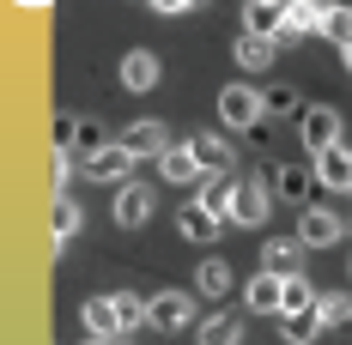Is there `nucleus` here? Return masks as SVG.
Returning a JSON list of instances; mask_svg holds the SVG:
<instances>
[{
    "label": "nucleus",
    "mask_w": 352,
    "mask_h": 345,
    "mask_svg": "<svg viewBox=\"0 0 352 345\" xmlns=\"http://www.w3.org/2000/svg\"><path fill=\"white\" fill-rule=\"evenodd\" d=\"M158 176H170V182H195V176H207L195 164V145H170V152H158Z\"/></svg>",
    "instance_id": "nucleus-23"
},
{
    "label": "nucleus",
    "mask_w": 352,
    "mask_h": 345,
    "mask_svg": "<svg viewBox=\"0 0 352 345\" xmlns=\"http://www.w3.org/2000/svg\"><path fill=\"white\" fill-rule=\"evenodd\" d=\"M231 267H225V261H201V267H195V291H201V297H212V303H225V291H231Z\"/></svg>",
    "instance_id": "nucleus-22"
},
{
    "label": "nucleus",
    "mask_w": 352,
    "mask_h": 345,
    "mask_svg": "<svg viewBox=\"0 0 352 345\" xmlns=\"http://www.w3.org/2000/svg\"><path fill=\"white\" fill-rule=\"evenodd\" d=\"M219 121H225V128H261V121H267L261 91H255V85H225V91H219Z\"/></svg>",
    "instance_id": "nucleus-2"
},
{
    "label": "nucleus",
    "mask_w": 352,
    "mask_h": 345,
    "mask_svg": "<svg viewBox=\"0 0 352 345\" xmlns=\"http://www.w3.org/2000/svg\"><path fill=\"white\" fill-rule=\"evenodd\" d=\"M146 218H152V188L122 182V188H116V224H122V230H140Z\"/></svg>",
    "instance_id": "nucleus-7"
},
{
    "label": "nucleus",
    "mask_w": 352,
    "mask_h": 345,
    "mask_svg": "<svg viewBox=\"0 0 352 345\" xmlns=\"http://www.w3.org/2000/svg\"><path fill=\"white\" fill-rule=\"evenodd\" d=\"M195 206H207L219 224H231V206H237V176H207L201 182V200Z\"/></svg>",
    "instance_id": "nucleus-13"
},
{
    "label": "nucleus",
    "mask_w": 352,
    "mask_h": 345,
    "mask_svg": "<svg viewBox=\"0 0 352 345\" xmlns=\"http://www.w3.org/2000/svg\"><path fill=\"white\" fill-rule=\"evenodd\" d=\"M188 321H195V297H188V291H158V297H146V327L182 333Z\"/></svg>",
    "instance_id": "nucleus-3"
},
{
    "label": "nucleus",
    "mask_w": 352,
    "mask_h": 345,
    "mask_svg": "<svg viewBox=\"0 0 352 345\" xmlns=\"http://www.w3.org/2000/svg\"><path fill=\"white\" fill-rule=\"evenodd\" d=\"M280 333H285V345H310L322 333V321H316V309L310 315H280Z\"/></svg>",
    "instance_id": "nucleus-29"
},
{
    "label": "nucleus",
    "mask_w": 352,
    "mask_h": 345,
    "mask_svg": "<svg viewBox=\"0 0 352 345\" xmlns=\"http://www.w3.org/2000/svg\"><path fill=\"white\" fill-rule=\"evenodd\" d=\"M316 321H322V333H328V327H346V321H352V291H328V297H316Z\"/></svg>",
    "instance_id": "nucleus-26"
},
{
    "label": "nucleus",
    "mask_w": 352,
    "mask_h": 345,
    "mask_svg": "<svg viewBox=\"0 0 352 345\" xmlns=\"http://www.w3.org/2000/svg\"><path fill=\"white\" fill-rule=\"evenodd\" d=\"M298 134H304V152H310V158H322L328 145H340V109H334V104L298 109Z\"/></svg>",
    "instance_id": "nucleus-1"
},
{
    "label": "nucleus",
    "mask_w": 352,
    "mask_h": 345,
    "mask_svg": "<svg viewBox=\"0 0 352 345\" xmlns=\"http://www.w3.org/2000/svg\"><path fill=\"white\" fill-rule=\"evenodd\" d=\"M243 31L274 36V43H280V31H285V6H280V0H249V6H243Z\"/></svg>",
    "instance_id": "nucleus-15"
},
{
    "label": "nucleus",
    "mask_w": 352,
    "mask_h": 345,
    "mask_svg": "<svg viewBox=\"0 0 352 345\" xmlns=\"http://www.w3.org/2000/svg\"><path fill=\"white\" fill-rule=\"evenodd\" d=\"M310 309H316V291H310V278L292 273V278H285V297H280V315H310Z\"/></svg>",
    "instance_id": "nucleus-27"
},
{
    "label": "nucleus",
    "mask_w": 352,
    "mask_h": 345,
    "mask_svg": "<svg viewBox=\"0 0 352 345\" xmlns=\"http://www.w3.org/2000/svg\"><path fill=\"white\" fill-rule=\"evenodd\" d=\"M85 345H116V340H98V333H91V340H85Z\"/></svg>",
    "instance_id": "nucleus-35"
},
{
    "label": "nucleus",
    "mask_w": 352,
    "mask_h": 345,
    "mask_svg": "<svg viewBox=\"0 0 352 345\" xmlns=\"http://www.w3.org/2000/svg\"><path fill=\"white\" fill-rule=\"evenodd\" d=\"M243 297H249V309H255V315H280L285 278H280V273H255V278H249V291H243Z\"/></svg>",
    "instance_id": "nucleus-19"
},
{
    "label": "nucleus",
    "mask_w": 352,
    "mask_h": 345,
    "mask_svg": "<svg viewBox=\"0 0 352 345\" xmlns=\"http://www.w3.org/2000/svg\"><path fill=\"white\" fill-rule=\"evenodd\" d=\"M188 145H195V164H201L207 176H225L231 164H237V152H231L225 134H201V139H188Z\"/></svg>",
    "instance_id": "nucleus-14"
},
{
    "label": "nucleus",
    "mask_w": 352,
    "mask_h": 345,
    "mask_svg": "<svg viewBox=\"0 0 352 345\" xmlns=\"http://www.w3.org/2000/svg\"><path fill=\"white\" fill-rule=\"evenodd\" d=\"M261 273H280V278H292V273H304V242H298V237H280V242H261Z\"/></svg>",
    "instance_id": "nucleus-10"
},
{
    "label": "nucleus",
    "mask_w": 352,
    "mask_h": 345,
    "mask_svg": "<svg viewBox=\"0 0 352 345\" xmlns=\"http://www.w3.org/2000/svg\"><path fill=\"white\" fill-rule=\"evenodd\" d=\"M316 182L334 188V194H352V152L346 145H328V152L316 158Z\"/></svg>",
    "instance_id": "nucleus-12"
},
{
    "label": "nucleus",
    "mask_w": 352,
    "mask_h": 345,
    "mask_svg": "<svg viewBox=\"0 0 352 345\" xmlns=\"http://www.w3.org/2000/svg\"><path fill=\"white\" fill-rule=\"evenodd\" d=\"M195 6H201V0H152V12H164V19H170V12H195Z\"/></svg>",
    "instance_id": "nucleus-33"
},
{
    "label": "nucleus",
    "mask_w": 352,
    "mask_h": 345,
    "mask_svg": "<svg viewBox=\"0 0 352 345\" xmlns=\"http://www.w3.org/2000/svg\"><path fill=\"white\" fill-rule=\"evenodd\" d=\"M274 55H280L274 36H255V31L237 36V67H243V73H267V67H274Z\"/></svg>",
    "instance_id": "nucleus-16"
},
{
    "label": "nucleus",
    "mask_w": 352,
    "mask_h": 345,
    "mask_svg": "<svg viewBox=\"0 0 352 345\" xmlns=\"http://www.w3.org/2000/svg\"><path fill=\"white\" fill-rule=\"evenodd\" d=\"M176 230H182L188 242H212L219 230H225V224H219L207 206H182V212H176Z\"/></svg>",
    "instance_id": "nucleus-21"
},
{
    "label": "nucleus",
    "mask_w": 352,
    "mask_h": 345,
    "mask_svg": "<svg viewBox=\"0 0 352 345\" xmlns=\"http://www.w3.org/2000/svg\"><path fill=\"white\" fill-rule=\"evenodd\" d=\"M267 200H274V182H237V206H231V224H267Z\"/></svg>",
    "instance_id": "nucleus-6"
},
{
    "label": "nucleus",
    "mask_w": 352,
    "mask_h": 345,
    "mask_svg": "<svg viewBox=\"0 0 352 345\" xmlns=\"http://www.w3.org/2000/svg\"><path fill=\"white\" fill-rule=\"evenodd\" d=\"M322 12H328L322 0H292V6H285V31H280V49H285V43H304L310 31H322Z\"/></svg>",
    "instance_id": "nucleus-11"
},
{
    "label": "nucleus",
    "mask_w": 352,
    "mask_h": 345,
    "mask_svg": "<svg viewBox=\"0 0 352 345\" xmlns=\"http://www.w3.org/2000/svg\"><path fill=\"white\" fill-rule=\"evenodd\" d=\"M73 139V152L79 158H91V152H104L109 139H104V121H67V134H61V145Z\"/></svg>",
    "instance_id": "nucleus-24"
},
{
    "label": "nucleus",
    "mask_w": 352,
    "mask_h": 345,
    "mask_svg": "<svg viewBox=\"0 0 352 345\" xmlns=\"http://www.w3.org/2000/svg\"><path fill=\"white\" fill-rule=\"evenodd\" d=\"M85 327H91L98 340H128V327H122V315H116V297H91V303H85Z\"/></svg>",
    "instance_id": "nucleus-18"
},
{
    "label": "nucleus",
    "mask_w": 352,
    "mask_h": 345,
    "mask_svg": "<svg viewBox=\"0 0 352 345\" xmlns=\"http://www.w3.org/2000/svg\"><path fill=\"white\" fill-rule=\"evenodd\" d=\"M116 315H122V327H128V333H134V327H146V297L122 291V297H116Z\"/></svg>",
    "instance_id": "nucleus-30"
},
{
    "label": "nucleus",
    "mask_w": 352,
    "mask_h": 345,
    "mask_svg": "<svg viewBox=\"0 0 352 345\" xmlns=\"http://www.w3.org/2000/svg\"><path fill=\"white\" fill-rule=\"evenodd\" d=\"M67 170H73V164H67V145H55V194H67Z\"/></svg>",
    "instance_id": "nucleus-32"
},
{
    "label": "nucleus",
    "mask_w": 352,
    "mask_h": 345,
    "mask_svg": "<svg viewBox=\"0 0 352 345\" xmlns=\"http://www.w3.org/2000/svg\"><path fill=\"white\" fill-rule=\"evenodd\" d=\"M201 345H243V321L231 309H212L207 321H201V333H195Z\"/></svg>",
    "instance_id": "nucleus-20"
},
{
    "label": "nucleus",
    "mask_w": 352,
    "mask_h": 345,
    "mask_svg": "<svg viewBox=\"0 0 352 345\" xmlns=\"http://www.w3.org/2000/svg\"><path fill=\"white\" fill-rule=\"evenodd\" d=\"M316 36H328V43H340V49H346V43H352V0H334V6L322 12V31H316Z\"/></svg>",
    "instance_id": "nucleus-25"
},
{
    "label": "nucleus",
    "mask_w": 352,
    "mask_h": 345,
    "mask_svg": "<svg viewBox=\"0 0 352 345\" xmlns=\"http://www.w3.org/2000/svg\"><path fill=\"white\" fill-rule=\"evenodd\" d=\"M274 176V194L280 200H298V206H310V188H316V170L310 164H274V170H261V182Z\"/></svg>",
    "instance_id": "nucleus-5"
},
{
    "label": "nucleus",
    "mask_w": 352,
    "mask_h": 345,
    "mask_svg": "<svg viewBox=\"0 0 352 345\" xmlns=\"http://www.w3.org/2000/svg\"><path fill=\"white\" fill-rule=\"evenodd\" d=\"M340 61H346V73H352V43H346V49H340Z\"/></svg>",
    "instance_id": "nucleus-34"
},
{
    "label": "nucleus",
    "mask_w": 352,
    "mask_h": 345,
    "mask_svg": "<svg viewBox=\"0 0 352 345\" xmlns=\"http://www.w3.org/2000/svg\"><path fill=\"white\" fill-rule=\"evenodd\" d=\"M261 104H267V115H292L298 109V91L292 85H274V91H261Z\"/></svg>",
    "instance_id": "nucleus-31"
},
{
    "label": "nucleus",
    "mask_w": 352,
    "mask_h": 345,
    "mask_svg": "<svg viewBox=\"0 0 352 345\" xmlns=\"http://www.w3.org/2000/svg\"><path fill=\"white\" fill-rule=\"evenodd\" d=\"M346 237V218L328 206H304V218H298V242L304 248H334V242Z\"/></svg>",
    "instance_id": "nucleus-4"
},
{
    "label": "nucleus",
    "mask_w": 352,
    "mask_h": 345,
    "mask_svg": "<svg viewBox=\"0 0 352 345\" xmlns=\"http://www.w3.org/2000/svg\"><path fill=\"white\" fill-rule=\"evenodd\" d=\"M280 6H292V0H280Z\"/></svg>",
    "instance_id": "nucleus-36"
},
{
    "label": "nucleus",
    "mask_w": 352,
    "mask_h": 345,
    "mask_svg": "<svg viewBox=\"0 0 352 345\" xmlns=\"http://www.w3.org/2000/svg\"><path fill=\"white\" fill-rule=\"evenodd\" d=\"M122 85H128V91H152V85H158V55H152V49H128V55H122Z\"/></svg>",
    "instance_id": "nucleus-17"
},
{
    "label": "nucleus",
    "mask_w": 352,
    "mask_h": 345,
    "mask_svg": "<svg viewBox=\"0 0 352 345\" xmlns=\"http://www.w3.org/2000/svg\"><path fill=\"white\" fill-rule=\"evenodd\" d=\"M79 224H85V212L73 206L67 194H55V248H67V242L79 237Z\"/></svg>",
    "instance_id": "nucleus-28"
},
{
    "label": "nucleus",
    "mask_w": 352,
    "mask_h": 345,
    "mask_svg": "<svg viewBox=\"0 0 352 345\" xmlns=\"http://www.w3.org/2000/svg\"><path fill=\"white\" fill-rule=\"evenodd\" d=\"M128 170H134V152H128L122 139H109L104 152H91V158H85V176H91V182H122Z\"/></svg>",
    "instance_id": "nucleus-8"
},
{
    "label": "nucleus",
    "mask_w": 352,
    "mask_h": 345,
    "mask_svg": "<svg viewBox=\"0 0 352 345\" xmlns=\"http://www.w3.org/2000/svg\"><path fill=\"white\" fill-rule=\"evenodd\" d=\"M116 345H128V340H116Z\"/></svg>",
    "instance_id": "nucleus-37"
},
{
    "label": "nucleus",
    "mask_w": 352,
    "mask_h": 345,
    "mask_svg": "<svg viewBox=\"0 0 352 345\" xmlns=\"http://www.w3.org/2000/svg\"><path fill=\"white\" fill-rule=\"evenodd\" d=\"M122 145H128L134 158H158V152H170V128H164V121H128V128H122Z\"/></svg>",
    "instance_id": "nucleus-9"
}]
</instances>
